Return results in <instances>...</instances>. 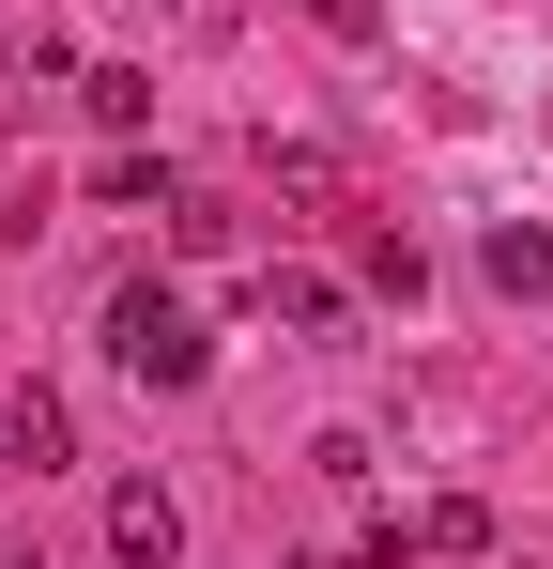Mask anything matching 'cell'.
<instances>
[{
    "label": "cell",
    "mask_w": 553,
    "mask_h": 569,
    "mask_svg": "<svg viewBox=\"0 0 553 569\" xmlns=\"http://www.w3.org/2000/svg\"><path fill=\"white\" fill-rule=\"evenodd\" d=\"M108 370L154 385V400H184V385L215 370V339H200V308H184L170 278H123V292H108Z\"/></svg>",
    "instance_id": "cell-1"
},
{
    "label": "cell",
    "mask_w": 553,
    "mask_h": 569,
    "mask_svg": "<svg viewBox=\"0 0 553 569\" xmlns=\"http://www.w3.org/2000/svg\"><path fill=\"white\" fill-rule=\"evenodd\" d=\"M108 569H184V492L170 477H123L108 492Z\"/></svg>",
    "instance_id": "cell-2"
},
{
    "label": "cell",
    "mask_w": 553,
    "mask_h": 569,
    "mask_svg": "<svg viewBox=\"0 0 553 569\" xmlns=\"http://www.w3.org/2000/svg\"><path fill=\"white\" fill-rule=\"evenodd\" d=\"M262 323H276V339H308V355H339V339H354V292L308 278V262H262Z\"/></svg>",
    "instance_id": "cell-3"
},
{
    "label": "cell",
    "mask_w": 553,
    "mask_h": 569,
    "mask_svg": "<svg viewBox=\"0 0 553 569\" xmlns=\"http://www.w3.org/2000/svg\"><path fill=\"white\" fill-rule=\"evenodd\" d=\"M0 447H16L31 477H62V462H78V416H62L47 385H16V416H0Z\"/></svg>",
    "instance_id": "cell-4"
},
{
    "label": "cell",
    "mask_w": 553,
    "mask_h": 569,
    "mask_svg": "<svg viewBox=\"0 0 553 569\" xmlns=\"http://www.w3.org/2000/svg\"><path fill=\"white\" fill-rule=\"evenodd\" d=\"M476 262H492V292H553V231H539V216H492Z\"/></svg>",
    "instance_id": "cell-5"
},
{
    "label": "cell",
    "mask_w": 553,
    "mask_h": 569,
    "mask_svg": "<svg viewBox=\"0 0 553 569\" xmlns=\"http://www.w3.org/2000/svg\"><path fill=\"white\" fill-rule=\"evenodd\" d=\"M78 108L108 139H139V123H154V78H139V62H78Z\"/></svg>",
    "instance_id": "cell-6"
},
{
    "label": "cell",
    "mask_w": 553,
    "mask_h": 569,
    "mask_svg": "<svg viewBox=\"0 0 553 569\" xmlns=\"http://www.w3.org/2000/svg\"><path fill=\"white\" fill-rule=\"evenodd\" d=\"M92 200H108V216H184V186L154 170V154H108V170H92Z\"/></svg>",
    "instance_id": "cell-7"
},
{
    "label": "cell",
    "mask_w": 553,
    "mask_h": 569,
    "mask_svg": "<svg viewBox=\"0 0 553 569\" xmlns=\"http://www.w3.org/2000/svg\"><path fill=\"white\" fill-rule=\"evenodd\" d=\"M415 555H492V508H476V492H431V508H415Z\"/></svg>",
    "instance_id": "cell-8"
},
{
    "label": "cell",
    "mask_w": 553,
    "mask_h": 569,
    "mask_svg": "<svg viewBox=\"0 0 553 569\" xmlns=\"http://www.w3.org/2000/svg\"><path fill=\"white\" fill-rule=\"evenodd\" d=\"M308 16H323L339 47H369V31H384V0H308Z\"/></svg>",
    "instance_id": "cell-9"
},
{
    "label": "cell",
    "mask_w": 553,
    "mask_h": 569,
    "mask_svg": "<svg viewBox=\"0 0 553 569\" xmlns=\"http://www.w3.org/2000/svg\"><path fill=\"white\" fill-rule=\"evenodd\" d=\"M292 569H354V555H292Z\"/></svg>",
    "instance_id": "cell-10"
}]
</instances>
